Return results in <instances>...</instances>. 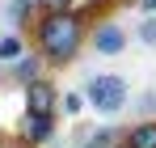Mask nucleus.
<instances>
[{"label": "nucleus", "mask_w": 156, "mask_h": 148, "mask_svg": "<svg viewBox=\"0 0 156 148\" xmlns=\"http://www.w3.org/2000/svg\"><path fill=\"white\" fill-rule=\"evenodd\" d=\"M84 17H76L72 9L63 13H38V21L30 25V43L34 55H42L47 68H68L84 47Z\"/></svg>", "instance_id": "1"}, {"label": "nucleus", "mask_w": 156, "mask_h": 148, "mask_svg": "<svg viewBox=\"0 0 156 148\" xmlns=\"http://www.w3.org/2000/svg\"><path fill=\"white\" fill-rule=\"evenodd\" d=\"M84 102L97 110V114H122L127 110V102H131V89H127V80L118 72H97V76H89V85H84Z\"/></svg>", "instance_id": "2"}, {"label": "nucleus", "mask_w": 156, "mask_h": 148, "mask_svg": "<svg viewBox=\"0 0 156 148\" xmlns=\"http://www.w3.org/2000/svg\"><path fill=\"white\" fill-rule=\"evenodd\" d=\"M26 93V114H59V85L55 80H47V76H38L34 85H26L21 89Z\"/></svg>", "instance_id": "3"}, {"label": "nucleus", "mask_w": 156, "mask_h": 148, "mask_svg": "<svg viewBox=\"0 0 156 148\" xmlns=\"http://www.w3.org/2000/svg\"><path fill=\"white\" fill-rule=\"evenodd\" d=\"M55 140V119L51 114H21L17 123V144L21 148H42Z\"/></svg>", "instance_id": "4"}, {"label": "nucleus", "mask_w": 156, "mask_h": 148, "mask_svg": "<svg viewBox=\"0 0 156 148\" xmlns=\"http://www.w3.org/2000/svg\"><path fill=\"white\" fill-rule=\"evenodd\" d=\"M127 43L131 38H127V30H122L118 21H97V30L89 34V47L97 51V55H122Z\"/></svg>", "instance_id": "5"}, {"label": "nucleus", "mask_w": 156, "mask_h": 148, "mask_svg": "<svg viewBox=\"0 0 156 148\" xmlns=\"http://www.w3.org/2000/svg\"><path fill=\"white\" fill-rule=\"evenodd\" d=\"M38 76H47V64H42V55H34V51H26L21 59H13V64H9V80H13L17 89L34 85Z\"/></svg>", "instance_id": "6"}, {"label": "nucleus", "mask_w": 156, "mask_h": 148, "mask_svg": "<svg viewBox=\"0 0 156 148\" xmlns=\"http://www.w3.org/2000/svg\"><path fill=\"white\" fill-rule=\"evenodd\" d=\"M122 148H156V119H139L122 135Z\"/></svg>", "instance_id": "7"}, {"label": "nucleus", "mask_w": 156, "mask_h": 148, "mask_svg": "<svg viewBox=\"0 0 156 148\" xmlns=\"http://www.w3.org/2000/svg\"><path fill=\"white\" fill-rule=\"evenodd\" d=\"M9 21H13L17 34H26L30 25L38 21V4L34 0H9Z\"/></svg>", "instance_id": "8"}, {"label": "nucleus", "mask_w": 156, "mask_h": 148, "mask_svg": "<svg viewBox=\"0 0 156 148\" xmlns=\"http://www.w3.org/2000/svg\"><path fill=\"white\" fill-rule=\"evenodd\" d=\"M21 55H26V34L13 30V34L0 38V64H13V59H21Z\"/></svg>", "instance_id": "9"}, {"label": "nucleus", "mask_w": 156, "mask_h": 148, "mask_svg": "<svg viewBox=\"0 0 156 148\" xmlns=\"http://www.w3.org/2000/svg\"><path fill=\"white\" fill-rule=\"evenodd\" d=\"M80 148H118V135L105 127V131H93V135H84V140H80Z\"/></svg>", "instance_id": "10"}, {"label": "nucleus", "mask_w": 156, "mask_h": 148, "mask_svg": "<svg viewBox=\"0 0 156 148\" xmlns=\"http://www.w3.org/2000/svg\"><path fill=\"white\" fill-rule=\"evenodd\" d=\"M135 38L144 43V47H156V13H144V21L135 30Z\"/></svg>", "instance_id": "11"}, {"label": "nucleus", "mask_w": 156, "mask_h": 148, "mask_svg": "<svg viewBox=\"0 0 156 148\" xmlns=\"http://www.w3.org/2000/svg\"><path fill=\"white\" fill-rule=\"evenodd\" d=\"M59 110H63V114H80V110H84V98H80V93H59Z\"/></svg>", "instance_id": "12"}, {"label": "nucleus", "mask_w": 156, "mask_h": 148, "mask_svg": "<svg viewBox=\"0 0 156 148\" xmlns=\"http://www.w3.org/2000/svg\"><path fill=\"white\" fill-rule=\"evenodd\" d=\"M38 13H63V9H76V0H34Z\"/></svg>", "instance_id": "13"}, {"label": "nucleus", "mask_w": 156, "mask_h": 148, "mask_svg": "<svg viewBox=\"0 0 156 148\" xmlns=\"http://www.w3.org/2000/svg\"><path fill=\"white\" fill-rule=\"evenodd\" d=\"M101 4H110V0H80V9H72L76 17H89L93 9H101Z\"/></svg>", "instance_id": "14"}, {"label": "nucleus", "mask_w": 156, "mask_h": 148, "mask_svg": "<svg viewBox=\"0 0 156 148\" xmlns=\"http://www.w3.org/2000/svg\"><path fill=\"white\" fill-rule=\"evenodd\" d=\"M139 114H144V119L156 114V93H144V98H139Z\"/></svg>", "instance_id": "15"}, {"label": "nucleus", "mask_w": 156, "mask_h": 148, "mask_svg": "<svg viewBox=\"0 0 156 148\" xmlns=\"http://www.w3.org/2000/svg\"><path fill=\"white\" fill-rule=\"evenodd\" d=\"M139 9L144 13H156V0H139Z\"/></svg>", "instance_id": "16"}, {"label": "nucleus", "mask_w": 156, "mask_h": 148, "mask_svg": "<svg viewBox=\"0 0 156 148\" xmlns=\"http://www.w3.org/2000/svg\"><path fill=\"white\" fill-rule=\"evenodd\" d=\"M118 148H122V144H118Z\"/></svg>", "instance_id": "17"}]
</instances>
